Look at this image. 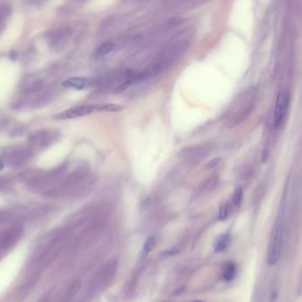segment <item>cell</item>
I'll return each instance as SVG.
<instances>
[{
  "label": "cell",
  "mask_w": 302,
  "mask_h": 302,
  "mask_svg": "<svg viewBox=\"0 0 302 302\" xmlns=\"http://www.w3.org/2000/svg\"><path fill=\"white\" fill-rule=\"evenodd\" d=\"M66 235L67 230H59L53 232L47 242H45L43 246L40 247L38 252H36L35 258L32 260L31 263L32 273L31 276L32 277V280H36L41 274V272L52 263V260L55 259L61 250Z\"/></svg>",
  "instance_id": "6da1fadb"
},
{
  "label": "cell",
  "mask_w": 302,
  "mask_h": 302,
  "mask_svg": "<svg viewBox=\"0 0 302 302\" xmlns=\"http://www.w3.org/2000/svg\"><path fill=\"white\" fill-rule=\"evenodd\" d=\"M285 207L282 206L277 214L274 226L272 228L269 246L268 250V264L269 266L275 265L280 258L284 232H285Z\"/></svg>",
  "instance_id": "7a4b0ae2"
},
{
  "label": "cell",
  "mask_w": 302,
  "mask_h": 302,
  "mask_svg": "<svg viewBox=\"0 0 302 302\" xmlns=\"http://www.w3.org/2000/svg\"><path fill=\"white\" fill-rule=\"evenodd\" d=\"M116 270V264L114 262H110L108 264H105L99 271L97 272L93 279L91 280L90 290L91 293L100 292L105 289L107 285L112 280L113 275Z\"/></svg>",
  "instance_id": "3957f363"
},
{
  "label": "cell",
  "mask_w": 302,
  "mask_h": 302,
  "mask_svg": "<svg viewBox=\"0 0 302 302\" xmlns=\"http://www.w3.org/2000/svg\"><path fill=\"white\" fill-rule=\"evenodd\" d=\"M57 133L52 130H39L31 135L29 144L31 150H41L56 140Z\"/></svg>",
  "instance_id": "277c9868"
},
{
  "label": "cell",
  "mask_w": 302,
  "mask_h": 302,
  "mask_svg": "<svg viewBox=\"0 0 302 302\" xmlns=\"http://www.w3.org/2000/svg\"><path fill=\"white\" fill-rule=\"evenodd\" d=\"M290 95L287 91H282L278 93L276 98V108L274 113V122L273 124L277 128L284 121L288 106H289Z\"/></svg>",
  "instance_id": "5b68a950"
},
{
  "label": "cell",
  "mask_w": 302,
  "mask_h": 302,
  "mask_svg": "<svg viewBox=\"0 0 302 302\" xmlns=\"http://www.w3.org/2000/svg\"><path fill=\"white\" fill-rule=\"evenodd\" d=\"M22 233L23 229L20 226H14L0 232V253L16 244L21 239Z\"/></svg>",
  "instance_id": "8992f818"
},
{
  "label": "cell",
  "mask_w": 302,
  "mask_h": 302,
  "mask_svg": "<svg viewBox=\"0 0 302 302\" xmlns=\"http://www.w3.org/2000/svg\"><path fill=\"white\" fill-rule=\"evenodd\" d=\"M95 111L94 105H83V106H77L75 108H71L65 110L63 112L60 113L54 116L56 120H69V119H75L78 117L85 116L88 114H91V113Z\"/></svg>",
  "instance_id": "52a82bcc"
},
{
  "label": "cell",
  "mask_w": 302,
  "mask_h": 302,
  "mask_svg": "<svg viewBox=\"0 0 302 302\" xmlns=\"http://www.w3.org/2000/svg\"><path fill=\"white\" fill-rule=\"evenodd\" d=\"M32 156L31 149H19L9 153L6 157V160L10 166L12 167H20L25 164L28 160H30Z\"/></svg>",
  "instance_id": "ba28073f"
},
{
  "label": "cell",
  "mask_w": 302,
  "mask_h": 302,
  "mask_svg": "<svg viewBox=\"0 0 302 302\" xmlns=\"http://www.w3.org/2000/svg\"><path fill=\"white\" fill-rule=\"evenodd\" d=\"M94 81L92 79L86 77H79V76H73L69 77L62 82V86L67 89H73L76 91H81L83 89H86L88 87L93 85Z\"/></svg>",
  "instance_id": "9c48e42d"
},
{
  "label": "cell",
  "mask_w": 302,
  "mask_h": 302,
  "mask_svg": "<svg viewBox=\"0 0 302 302\" xmlns=\"http://www.w3.org/2000/svg\"><path fill=\"white\" fill-rule=\"evenodd\" d=\"M160 69H161V67L159 64H153V65L149 66L148 68L144 69L142 71H139L140 82L141 81H147V80L154 77L158 74L160 73Z\"/></svg>",
  "instance_id": "30bf717a"
},
{
  "label": "cell",
  "mask_w": 302,
  "mask_h": 302,
  "mask_svg": "<svg viewBox=\"0 0 302 302\" xmlns=\"http://www.w3.org/2000/svg\"><path fill=\"white\" fill-rule=\"evenodd\" d=\"M230 236L229 234H221L214 241V249L216 252H223L229 246Z\"/></svg>",
  "instance_id": "8fae6325"
},
{
  "label": "cell",
  "mask_w": 302,
  "mask_h": 302,
  "mask_svg": "<svg viewBox=\"0 0 302 302\" xmlns=\"http://www.w3.org/2000/svg\"><path fill=\"white\" fill-rule=\"evenodd\" d=\"M81 282L79 280L75 281L72 285H70L68 292L66 293L63 299L61 300V302H71L72 300L75 298V296L76 295L78 291L81 288Z\"/></svg>",
  "instance_id": "7c38bea8"
},
{
  "label": "cell",
  "mask_w": 302,
  "mask_h": 302,
  "mask_svg": "<svg viewBox=\"0 0 302 302\" xmlns=\"http://www.w3.org/2000/svg\"><path fill=\"white\" fill-rule=\"evenodd\" d=\"M236 272H237L236 265L232 262H229L225 264L223 277L226 282H230L233 280L234 277L236 276Z\"/></svg>",
  "instance_id": "4fadbf2b"
},
{
  "label": "cell",
  "mask_w": 302,
  "mask_h": 302,
  "mask_svg": "<svg viewBox=\"0 0 302 302\" xmlns=\"http://www.w3.org/2000/svg\"><path fill=\"white\" fill-rule=\"evenodd\" d=\"M94 108L97 111L101 112H119L122 110V107L117 104H99L94 105Z\"/></svg>",
  "instance_id": "5bb4252c"
},
{
  "label": "cell",
  "mask_w": 302,
  "mask_h": 302,
  "mask_svg": "<svg viewBox=\"0 0 302 302\" xmlns=\"http://www.w3.org/2000/svg\"><path fill=\"white\" fill-rule=\"evenodd\" d=\"M115 47V44L112 41H107L105 43L100 44V46L96 51V55L97 56H105L108 55L110 52L113 51V49Z\"/></svg>",
  "instance_id": "9a60e30c"
},
{
  "label": "cell",
  "mask_w": 302,
  "mask_h": 302,
  "mask_svg": "<svg viewBox=\"0 0 302 302\" xmlns=\"http://www.w3.org/2000/svg\"><path fill=\"white\" fill-rule=\"evenodd\" d=\"M156 238L154 236L147 237V240L144 243L142 249V258H146L150 254L152 248L155 246Z\"/></svg>",
  "instance_id": "2e32d148"
},
{
  "label": "cell",
  "mask_w": 302,
  "mask_h": 302,
  "mask_svg": "<svg viewBox=\"0 0 302 302\" xmlns=\"http://www.w3.org/2000/svg\"><path fill=\"white\" fill-rule=\"evenodd\" d=\"M10 15V8L6 5H0V32L4 29L6 20Z\"/></svg>",
  "instance_id": "e0dca14e"
},
{
  "label": "cell",
  "mask_w": 302,
  "mask_h": 302,
  "mask_svg": "<svg viewBox=\"0 0 302 302\" xmlns=\"http://www.w3.org/2000/svg\"><path fill=\"white\" fill-rule=\"evenodd\" d=\"M243 195H244V191H243V188L241 186H238L236 188V190L234 191L233 194V202L235 205H240L242 202V199H243Z\"/></svg>",
  "instance_id": "ac0fdd59"
},
{
  "label": "cell",
  "mask_w": 302,
  "mask_h": 302,
  "mask_svg": "<svg viewBox=\"0 0 302 302\" xmlns=\"http://www.w3.org/2000/svg\"><path fill=\"white\" fill-rule=\"evenodd\" d=\"M229 206L227 204L222 205V207H220V212H219L220 220H225L229 216Z\"/></svg>",
  "instance_id": "d6986e66"
},
{
  "label": "cell",
  "mask_w": 302,
  "mask_h": 302,
  "mask_svg": "<svg viewBox=\"0 0 302 302\" xmlns=\"http://www.w3.org/2000/svg\"><path fill=\"white\" fill-rule=\"evenodd\" d=\"M221 161V158H215V159H213V160H210L208 163H207V168H215L216 166L219 164V162Z\"/></svg>",
  "instance_id": "ffe728a7"
},
{
  "label": "cell",
  "mask_w": 302,
  "mask_h": 302,
  "mask_svg": "<svg viewBox=\"0 0 302 302\" xmlns=\"http://www.w3.org/2000/svg\"><path fill=\"white\" fill-rule=\"evenodd\" d=\"M7 185V180H5L4 178H1L0 177V189H2L3 187Z\"/></svg>",
  "instance_id": "44dd1931"
},
{
  "label": "cell",
  "mask_w": 302,
  "mask_h": 302,
  "mask_svg": "<svg viewBox=\"0 0 302 302\" xmlns=\"http://www.w3.org/2000/svg\"><path fill=\"white\" fill-rule=\"evenodd\" d=\"M4 168V163L3 160L0 158V171H2Z\"/></svg>",
  "instance_id": "7402d4cb"
},
{
  "label": "cell",
  "mask_w": 302,
  "mask_h": 302,
  "mask_svg": "<svg viewBox=\"0 0 302 302\" xmlns=\"http://www.w3.org/2000/svg\"></svg>",
  "instance_id": "603a6c76"
}]
</instances>
